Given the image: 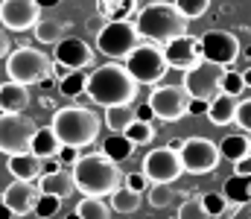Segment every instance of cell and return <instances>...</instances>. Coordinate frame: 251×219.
Returning a JSON list of instances; mask_svg holds the SVG:
<instances>
[{
  "mask_svg": "<svg viewBox=\"0 0 251 219\" xmlns=\"http://www.w3.org/2000/svg\"><path fill=\"white\" fill-rule=\"evenodd\" d=\"M3 68H6L9 82H18V85L29 88V85L44 82L53 65H50V59L41 50H35V47H18V50H12L6 56V65Z\"/></svg>",
  "mask_w": 251,
  "mask_h": 219,
  "instance_id": "6",
  "label": "cell"
},
{
  "mask_svg": "<svg viewBox=\"0 0 251 219\" xmlns=\"http://www.w3.org/2000/svg\"><path fill=\"white\" fill-rule=\"evenodd\" d=\"M222 68H216V65H210V62H199L196 68H190L184 73V82H181V88L187 91L190 99H204V102H210V99H216L219 94H222Z\"/></svg>",
  "mask_w": 251,
  "mask_h": 219,
  "instance_id": "13",
  "label": "cell"
},
{
  "mask_svg": "<svg viewBox=\"0 0 251 219\" xmlns=\"http://www.w3.org/2000/svg\"><path fill=\"white\" fill-rule=\"evenodd\" d=\"M199 41H201V62H210L222 71H231L243 56L240 38L228 29H207Z\"/></svg>",
  "mask_w": 251,
  "mask_h": 219,
  "instance_id": "8",
  "label": "cell"
},
{
  "mask_svg": "<svg viewBox=\"0 0 251 219\" xmlns=\"http://www.w3.org/2000/svg\"><path fill=\"white\" fill-rule=\"evenodd\" d=\"M164 59H167V68L187 73L190 68H196L201 62V41L196 35H181V38L164 44Z\"/></svg>",
  "mask_w": 251,
  "mask_h": 219,
  "instance_id": "15",
  "label": "cell"
},
{
  "mask_svg": "<svg viewBox=\"0 0 251 219\" xmlns=\"http://www.w3.org/2000/svg\"><path fill=\"white\" fill-rule=\"evenodd\" d=\"M53 62L56 65H64L67 71H85L94 65V50L88 47V41L82 38H62L56 44V53H53Z\"/></svg>",
  "mask_w": 251,
  "mask_h": 219,
  "instance_id": "16",
  "label": "cell"
},
{
  "mask_svg": "<svg viewBox=\"0 0 251 219\" xmlns=\"http://www.w3.org/2000/svg\"><path fill=\"white\" fill-rule=\"evenodd\" d=\"M73 184L82 196H91V199H105L111 196L120 181H123V172H120V164H114L111 158H105L102 152H88L82 155L73 170Z\"/></svg>",
  "mask_w": 251,
  "mask_h": 219,
  "instance_id": "1",
  "label": "cell"
},
{
  "mask_svg": "<svg viewBox=\"0 0 251 219\" xmlns=\"http://www.w3.org/2000/svg\"><path fill=\"white\" fill-rule=\"evenodd\" d=\"M56 158H59V164H70V167H73V164H76L82 155H79V149H73V146H62Z\"/></svg>",
  "mask_w": 251,
  "mask_h": 219,
  "instance_id": "41",
  "label": "cell"
},
{
  "mask_svg": "<svg viewBox=\"0 0 251 219\" xmlns=\"http://www.w3.org/2000/svg\"><path fill=\"white\" fill-rule=\"evenodd\" d=\"M237 126H240V132L251 135V97L249 99H240V108H237Z\"/></svg>",
  "mask_w": 251,
  "mask_h": 219,
  "instance_id": "39",
  "label": "cell"
},
{
  "mask_svg": "<svg viewBox=\"0 0 251 219\" xmlns=\"http://www.w3.org/2000/svg\"><path fill=\"white\" fill-rule=\"evenodd\" d=\"M35 187H38V193H44V196H56V199H67V196H73V190H76V184H73V175L62 170V172H53V175H41L38 181H35Z\"/></svg>",
  "mask_w": 251,
  "mask_h": 219,
  "instance_id": "21",
  "label": "cell"
},
{
  "mask_svg": "<svg viewBox=\"0 0 251 219\" xmlns=\"http://www.w3.org/2000/svg\"><path fill=\"white\" fill-rule=\"evenodd\" d=\"M35 41H41V44H59L64 38V26L59 24V21H53V18H41L38 24H35Z\"/></svg>",
  "mask_w": 251,
  "mask_h": 219,
  "instance_id": "30",
  "label": "cell"
},
{
  "mask_svg": "<svg viewBox=\"0 0 251 219\" xmlns=\"http://www.w3.org/2000/svg\"><path fill=\"white\" fill-rule=\"evenodd\" d=\"M137 120L131 105H117V108H105V129L111 135H126V129Z\"/></svg>",
  "mask_w": 251,
  "mask_h": 219,
  "instance_id": "27",
  "label": "cell"
},
{
  "mask_svg": "<svg viewBox=\"0 0 251 219\" xmlns=\"http://www.w3.org/2000/svg\"><path fill=\"white\" fill-rule=\"evenodd\" d=\"M97 15L105 18V24L128 21L131 15H137V0H97Z\"/></svg>",
  "mask_w": 251,
  "mask_h": 219,
  "instance_id": "23",
  "label": "cell"
},
{
  "mask_svg": "<svg viewBox=\"0 0 251 219\" xmlns=\"http://www.w3.org/2000/svg\"><path fill=\"white\" fill-rule=\"evenodd\" d=\"M155 135H158V132H155V126H152V123H140V120H134V123L126 129V138H128L134 146L152 144V141H155Z\"/></svg>",
  "mask_w": 251,
  "mask_h": 219,
  "instance_id": "34",
  "label": "cell"
},
{
  "mask_svg": "<svg viewBox=\"0 0 251 219\" xmlns=\"http://www.w3.org/2000/svg\"><path fill=\"white\" fill-rule=\"evenodd\" d=\"M134 114H137V120H140V123H152V117H155V114H152V108H149L146 102H143L140 108H134Z\"/></svg>",
  "mask_w": 251,
  "mask_h": 219,
  "instance_id": "46",
  "label": "cell"
},
{
  "mask_svg": "<svg viewBox=\"0 0 251 219\" xmlns=\"http://www.w3.org/2000/svg\"><path fill=\"white\" fill-rule=\"evenodd\" d=\"M38 3V9H53V6H59L62 0H35Z\"/></svg>",
  "mask_w": 251,
  "mask_h": 219,
  "instance_id": "48",
  "label": "cell"
},
{
  "mask_svg": "<svg viewBox=\"0 0 251 219\" xmlns=\"http://www.w3.org/2000/svg\"><path fill=\"white\" fill-rule=\"evenodd\" d=\"M38 126L26 114H0V152L3 155H24L32 152V138Z\"/></svg>",
  "mask_w": 251,
  "mask_h": 219,
  "instance_id": "9",
  "label": "cell"
},
{
  "mask_svg": "<svg viewBox=\"0 0 251 219\" xmlns=\"http://www.w3.org/2000/svg\"><path fill=\"white\" fill-rule=\"evenodd\" d=\"M146 199H149V205H152L155 211H164V208H173L176 202H184L187 193L176 190L173 184H152V187L146 190Z\"/></svg>",
  "mask_w": 251,
  "mask_h": 219,
  "instance_id": "25",
  "label": "cell"
},
{
  "mask_svg": "<svg viewBox=\"0 0 251 219\" xmlns=\"http://www.w3.org/2000/svg\"><path fill=\"white\" fill-rule=\"evenodd\" d=\"M38 187L35 184H29V181H12L6 190H3V205L12 211V217H26V214H32L35 211V202H38Z\"/></svg>",
  "mask_w": 251,
  "mask_h": 219,
  "instance_id": "17",
  "label": "cell"
},
{
  "mask_svg": "<svg viewBox=\"0 0 251 219\" xmlns=\"http://www.w3.org/2000/svg\"><path fill=\"white\" fill-rule=\"evenodd\" d=\"M15 219H21V217H15Z\"/></svg>",
  "mask_w": 251,
  "mask_h": 219,
  "instance_id": "55",
  "label": "cell"
},
{
  "mask_svg": "<svg viewBox=\"0 0 251 219\" xmlns=\"http://www.w3.org/2000/svg\"><path fill=\"white\" fill-rule=\"evenodd\" d=\"M50 129L62 146L82 149V146H91L97 141V135L102 129V117L88 105H64V108H56Z\"/></svg>",
  "mask_w": 251,
  "mask_h": 219,
  "instance_id": "4",
  "label": "cell"
},
{
  "mask_svg": "<svg viewBox=\"0 0 251 219\" xmlns=\"http://www.w3.org/2000/svg\"><path fill=\"white\" fill-rule=\"evenodd\" d=\"M59 211H62V199H56V196H44V193H41L38 202H35V211H32V214H35L38 219H53Z\"/></svg>",
  "mask_w": 251,
  "mask_h": 219,
  "instance_id": "37",
  "label": "cell"
},
{
  "mask_svg": "<svg viewBox=\"0 0 251 219\" xmlns=\"http://www.w3.org/2000/svg\"><path fill=\"white\" fill-rule=\"evenodd\" d=\"M105 158H111L114 164H120V161H128L131 158V152H134V144L126 138V135H108V138H102V149H100Z\"/></svg>",
  "mask_w": 251,
  "mask_h": 219,
  "instance_id": "28",
  "label": "cell"
},
{
  "mask_svg": "<svg viewBox=\"0 0 251 219\" xmlns=\"http://www.w3.org/2000/svg\"><path fill=\"white\" fill-rule=\"evenodd\" d=\"M108 208L117 211V214H134V211H140V196L131 193L123 184V187H117V190L108 196Z\"/></svg>",
  "mask_w": 251,
  "mask_h": 219,
  "instance_id": "29",
  "label": "cell"
},
{
  "mask_svg": "<svg viewBox=\"0 0 251 219\" xmlns=\"http://www.w3.org/2000/svg\"><path fill=\"white\" fill-rule=\"evenodd\" d=\"M146 105L152 108V114H155L158 120H164V123H178V120L187 114L190 97L181 85H158V88L149 94Z\"/></svg>",
  "mask_w": 251,
  "mask_h": 219,
  "instance_id": "12",
  "label": "cell"
},
{
  "mask_svg": "<svg viewBox=\"0 0 251 219\" xmlns=\"http://www.w3.org/2000/svg\"><path fill=\"white\" fill-rule=\"evenodd\" d=\"M243 91H246V82H243V71H225L222 73V94H228V97H243Z\"/></svg>",
  "mask_w": 251,
  "mask_h": 219,
  "instance_id": "36",
  "label": "cell"
},
{
  "mask_svg": "<svg viewBox=\"0 0 251 219\" xmlns=\"http://www.w3.org/2000/svg\"><path fill=\"white\" fill-rule=\"evenodd\" d=\"M140 172H143L146 181H152V184H173V181L181 178L184 164H181V155H178V152H173V149H167V146H158V149H152V152L143 155Z\"/></svg>",
  "mask_w": 251,
  "mask_h": 219,
  "instance_id": "10",
  "label": "cell"
},
{
  "mask_svg": "<svg viewBox=\"0 0 251 219\" xmlns=\"http://www.w3.org/2000/svg\"><path fill=\"white\" fill-rule=\"evenodd\" d=\"M201 208H204V214L210 219L225 217V214L231 211V205H228V199H225L222 193H204V196H201Z\"/></svg>",
  "mask_w": 251,
  "mask_h": 219,
  "instance_id": "35",
  "label": "cell"
},
{
  "mask_svg": "<svg viewBox=\"0 0 251 219\" xmlns=\"http://www.w3.org/2000/svg\"><path fill=\"white\" fill-rule=\"evenodd\" d=\"M219 155L228 158L231 164L243 161L246 155H251V138L246 132H237V135H225L222 144H219Z\"/></svg>",
  "mask_w": 251,
  "mask_h": 219,
  "instance_id": "24",
  "label": "cell"
},
{
  "mask_svg": "<svg viewBox=\"0 0 251 219\" xmlns=\"http://www.w3.org/2000/svg\"><path fill=\"white\" fill-rule=\"evenodd\" d=\"M9 53H12V38L6 29H0V59H6Z\"/></svg>",
  "mask_w": 251,
  "mask_h": 219,
  "instance_id": "44",
  "label": "cell"
},
{
  "mask_svg": "<svg viewBox=\"0 0 251 219\" xmlns=\"http://www.w3.org/2000/svg\"><path fill=\"white\" fill-rule=\"evenodd\" d=\"M243 82H246V88H251V68L243 71Z\"/></svg>",
  "mask_w": 251,
  "mask_h": 219,
  "instance_id": "50",
  "label": "cell"
},
{
  "mask_svg": "<svg viewBox=\"0 0 251 219\" xmlns=\"http://www.w3.org/2000/svg\"><path fill=\"white\" fill-rule=\"evenodd\" d=\"M59 91H62V97H67V99L82 97V94L88 91V76L82 71H70L62 82H59Z\"/></svg>",
  "mask_w": 251,
  "mask_h": 219,
  "instance_id": "31",
  "label": "cell"
},
{
  "mask_svg": "<svg viewBox=\"0 0 251 219\" xmlns=\"http://www.w3.org/2000/svg\"><path fill=\"white\" fill-rule=\"evenodd\" d=\"M126 187L131 190V193H137V196H143L146 190H149V181H146V175L137 170V172H128L126 175Z\"/></svg>",
  "mask_w": 251,
  "mask_h": 219,
  "instance_id": "40",
  "label": "cell"
},
{
  "mask_svg": "<svg viewBox=\"0 0 251 219\" xmlns=\"http://www.w3.org/2000/svg\"><path fill=\"white\" fill-rule=\"evenodd\" d=\"M243 56H246V62H249V68H251V47H246V50H243Z\"/></svg>",
  "mask_w": 251,
  "mask_h": 219,
  "instance_id": "51",
  "label": "cell"
},
{
  "mask_svg": "<svg viewBox=\"0 0 251 219\" xmlns=\"http://www.w3.org/2000/svg\"><path fill=\"white\" fill-rule=\"evenodd\" d=\"M222 196L228 199V205L237 211V208H246L251 205V178L243 175H231L225 184H222Z\"/></svg>",
  "mask_w": 251,
  "mask_h": 219,
  "instance_id": "22",
  "label": "cell"
},
{
  "mask_svg": "<svg viewBox=\"0 0 251 219\" xmlns=\"http://www.w3.org/2000/svg\"><path fill=\"white\" fill-rule=\"evenodd\" d=\"M67 219H82V217H79V214H76V211H73V214H67Z\"/></svg>",
  "mask_w": 251,
  "mask_h": 219,
  "instance_id": "52",
  "label": "cell"
},
{
  "mask_svg": "<svg viewBox=\"0 0 251 219\" xmlns=\"http://www.w3.org/2000/svg\"><path fill=\"white\" fill-rule=\"evenodd\" d=\"M0 199H3V190H0Z\"/></svg>",
  "mask_w": 251,
  "mask_h": 219,
  "instance_id": "54",
  "label": "cell"
},
{
  "mask_svg": "<svg viewBox=\"0 0 251 219\" xmlns=\"http://www.w3.org/2000/svg\"><path fill=\"white\" fill-rule=\"evenodd\" d=\"M53 172H62L59 158H50V161H44V164H41V175H53Z\"/></svg>",
  "mask_w": 251,
  "mask_h": 219,
  "instance_id": "43",
  "label": "cell"
},
{
  "mask_svg": "<svg viewBox=\"0 0 251 219\" xmlns=\"http://www.w3.org/2000/svg\"><path fill=\"white\" fill-rule=\"evenodd\" d=\"M59 149H62V144H59V138L53 135V129L50 126H38V132H35V138H32V155L35 158H41V161H50V158H56L59 155Z\"/></svg>",
  "mask_w": 251,
  "mask_h": 219,
  "instance_id": "26",
  "label": "cell"
},
{
  "mask_svg": "<svg viewBox=\"0 0 251 219\" xmlns=\"http://www.w3.org/2000/svg\"><path fill=\"white\" fill-rule=\"evenodd\" d=\"M176 219H178V217H176Z\"/></svg>",
  "mask_w": 251,
  "mask_h": 219,
  "instance_id": "57",
  "label": "cell"
},
{
  "mask_svg": "<svg viewBox=\"0 0 251 219\" xmlns=\"http://www.w3.org/2000/svg\"><path fill=\"white\" fill-rule=\"evenodd\" d=\"M126 71L128 76L137 82V85H158L164 76H167V59H164V47L158 44H149V41H140L128 56H126Z\"/></svg>",
  "mask_w": 251,
  "mask_h": 219,
  "instance_id": "5",
  "label": "cell"
},
{
  "mask_svg": "<svg viewBox=\"0 0 251 219\" xmlns=\"http://www.w3.org/2000/svg\"><path fill=\"white\" fill-rule=\"evenodd\" d=\"M38 21H41V9L35 0H0V24L6 32L35 29Z\"/></svg>",
  "mask_w": 251,
  "mask_h": 219,
  "instance_id": "14",
  "label": "cell"
},
{
  "mask_svg": "<svg viewBox=\"0 0 251 219\" xmlns=\"http://www.w3.org/2000/svg\"><path fill=\"white\" fill-rule=\"evenodd\" d=\"M187 114H207V102L204 99H190Z\"/></svg>",
  "mask_w": 251,
  "mask_h": 219,
  "instance_id": "45",
  "label": "cell"
},
{
  "mask_svg": "<svg viewBox=\"0 0 251 219\" xmlns=\"http://www.w3.org/2000/svg\"><path fill=\"white\" fill-rule=\"evenodd\" d=\"M134 29H137V35H140L143 41L164 47V44H170V41L187 35V21L178 15V9H176L173 3H167V0H152V3H146V6L137 12Z\"/></svg>",
  "mask_w": 251,
  "mask_h": 219,
  "instance_id": "2",
  "label": "cell"
},
{
  "mask_svg": "<svg viewBox=\"0 0 251 219\" xmlns=\"http://www.w3.org/2000/svg\"><path fill=\"white\" fill-rule=\"evenodd\" d=\"M234 175H243V178H251V155H246L243 161L234 164Z\"/></svg>",
  "mask_w": 251,
  "mask_h": 219,
  "instance_id": "42",
  "label": "cell"
},
{
  "mask_svg": "<svg viewBox=\"0 0 251 219\" xmlns=\"http://www.w3.org/2000/svg\"><path fill=\"white\" fill-rule=\"evenodd\" d=\"M181 164H184V172H193V175H207L219 167L222 155H219V144H213L210 138H187L184 146H181Z\"/></svg>",
  "mask_w": 251,
  "mask_h": 219,
  "instance_id": "11",
  "label": "cell"
},
{
  "mask_svg": "<svg viewBox=\"0 0 251 219\" xmlns=\"http://www.w3.org/2000/svg\"><path fill=\"white\" fill-rule=\"evenodd\" d=\"M143 38L137 35V29H134V24L131 21H111V24H102L100 29H97V50L105 56V59H114V62H120L126 56L140 44Z\"/></svg>",
  "mask_w": 251,
  "mask_h": 219,
  "instance_id": "7",
  "label": "cell"
},
{
  "mask_svg": "<svg viewBox=\"0 0 251 219\" xmlns=\"http://www.w3.org/2000/svg\"><path fill=\"white\" fill-rule=\"evenodd\" d=\"M67 73H70V71H67L64 65H53V76H56L59 82H62V79H64V76H67Z\"/></svg>",
  "mask_w": 251,
  "mask_h": 219,
  "instance_id": "47",
  "label": "cell"
},
{
  "mask_svg": "<svg viewBox=\"0 0 251 219\" xmlns=\"http://www.w3.org/2000/svg\"><path fill=\"white\" fill-rule=\"evenodd\" d=\"M137 82L128 76L123 65H100L88 76V97L102 105V108H117V105H131L137 97Z\"/></svg>",
  "mask_w": 251,
  "mask_h": 219,
  "instance_id": "3",
  "label": "cell"
},
{
  "mask_svg": "<svg viewBox=\"0 0 251 219\" xmlns=\"http://www.w3.org/2000/svg\"><path fill=\"white\" fill-rule=\"evenodd\" d=\"M41 158H35L32 152H24V155H9L6 158V170L15 181H38L41 178Z\"/></svg>",
  "mask_w": 251,
  "mask_h": 219,
  "instance_id": "18",
  "label": "cell"
},
{
  "mask_svg": "<svg viewBox=\"0 0 251 219\" xmlns=\"http://www.w3.org/2000/svg\"><path fill=\"white\" fill-rule=\"evenodd\" d=\"M76 214L82 219H111V208L102 202V199H91V196H82L79 199V208Z\"/></svg>",
  "mask_w": 251,
  "mask_h": 219,
  "instance_id": "32",
  "label": "cell"
},
{
  "mask_svg": "<svg viewBox=\"0 0 251 219\" xmlns=\"http://www.w3.org/2000/svg\"><path fill=\"white\" fill-rule=\"evenodd\" d=\"M173 6L178 9V15L190 24V21H199L210 9V0H173Z\"/></svg>",
  "mask_w": 251,
  "mask_h": 219,
  "instance_id": "33",
  "label": "cell"
},
{
  "mask_svg": "<svg viewBox=\"0 0 251 219\" xmlns=\"http://www.w3.org/2000/svg\"><path fill=\"white\" fill-rule=\"evenodd\" d=\"M149 3H152V0H149Z\"/></svg>",
  "mask_w": 251,
  "mask_h": 219,
  "instance_id": "56",
  "label": "cell"
},
{
  "mask_svg": "<svg viewBox=\"0 0 251 219\" xmlns=\"http://www.w3.org/2000/svg\"><path fill=\"white\" fill-rule=\"evenodd\" d=\"M29 105V88L18 82H0V114H24Z\"/></svg>",
  "mask_w": 251,
  "mask_h": 219,
  "instance_id": "19",
  "label": "cell"
},
{
  "mask_svg": "<svg viewBox=\"0 0 251 219\" xmlns=\"http://www.w3.org/2000/svg\"><path fill=\"white\" fill-rule=\"evenodd\" d=\"M237 108H240V99L237 97L219 94L216 99L207 102V120L213 126H231V123H237Z\"/></svg>",
  "mask_w": 251,
  "mask_h": 219,
  "instance_id": "20",
  "label": "cell"
},
{
  "mask_svg": "<svg viewBox=\"0 0 251 219\" xmlns=\"http://www.w3.org/2000/svg\"><path fill=\"white\" fill-rule=\"evenodd\" d=\"M216 219H234V217H231V214H225V217H216Z\"/></svg>",
  "mask_w": 251,
  "mask_h": 219,
  "instance_id": "53",
  "label": "cell"
},
{
  "mask_svg": "<svg viewBox=\"0 0 251 219\" xmlns=\"http://www.w3.org/2000/svg\"><path fill=\"white\" fill-rule=\"evenodd\" d=\"M0 219H15V217H12V211H9L3 202H0Z\"/></svg>",
  "mask_w": 251,
  "mask_h": 219,
  "instance_id": "49",
  "label": "cell"
},
{
  "mask_svg": "<svg viewBox=\"0 0 251 219\" xmlns=\"http://www.w3.org/2000/svg\"><path fill=\"white\" fill-rule=\"evenodd\" d=\"M178 219H210L201 208V199H184L178 205Z\"/></svg>",
  "mask_w": 251,
  "mask_h": 219,
  "instance_id": "38",
  "label": "cell"
}]
</instances>
